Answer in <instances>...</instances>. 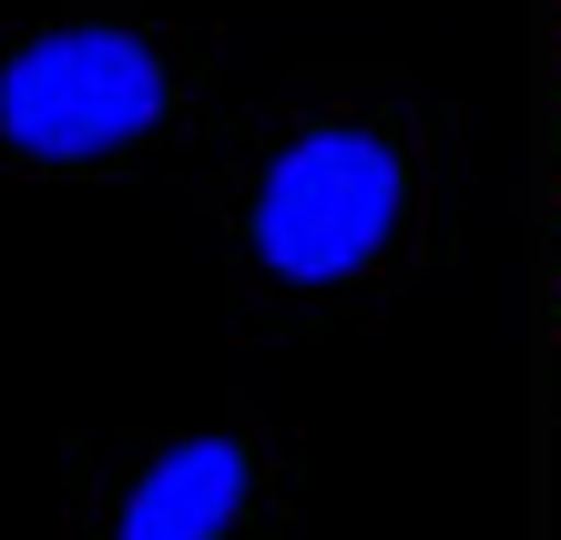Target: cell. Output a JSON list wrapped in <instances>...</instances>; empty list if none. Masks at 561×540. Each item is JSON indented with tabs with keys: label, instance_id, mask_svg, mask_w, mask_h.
Returning <instances> with one entry per match:
<instances>
[{
	"label": "cell",
	"instance_id": "7a4b0ae2",
	"mask_svg": "<svg viewBox=\"0 0 561 540\" xmlns=\"http://www.w3.org/2000/svg\"><path fill=\"white\" fill-rule=\"evenodd\" d=\"M184 103L174 51L134 21H51L0 51V153L82 174L144 153Z\"/></svg>",
	"mask_w": 561,
	"mask_h": 540
},
{
	"label": "cell",
	"instance_id": "6da1fadb",
	"mask_svg": "<svg viewBox=\"0 0 561 540\" xmlns=\"http://www.w3.org/2000/svg\"><path fill=\"white\" fill-rule=\"evenodd\" d=\"M419 205V163L399 133L378 123H307L255 163L245 194V255L255 276L286 296H337L357 276H378L388 245L409 234Z\"/></svg>",
	"mask_w": 561,
	"mask_h": 540
},
{
	"label": "cell",
	"instance_id": "3957f363",
	"mask_svg": "<svg viewBox=\"0 0 561 540\" xmlns=\"http://www.w3.org/2000/svg\"><path fill=\"white\" fill-rule=\"evenodd\" d=\"M255 499H266V459L236 428H194L163 438V449L123 480L103 540H245Z\"/></svg>",
	"mask_w": 561,
	"mask_h": 540
}]
</instances>
